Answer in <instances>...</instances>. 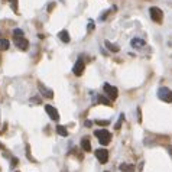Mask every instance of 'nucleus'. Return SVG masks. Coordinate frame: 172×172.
<instances>
[{
	"mask_svg": "<svg viewBox=\"0 0 172 172\" xmlns=\"http://www.w3.org/2000/svg\"><path fill=\"white\" fill-rule=\"evenodd\" d=\"M23 31L22 29H15L13 31V39H19V38H23Z\"/></svg>",
	"mask_w": 172,
	"mask_h": 172,
	"instance_id": "a211bd4d",
	"label": "nucleus"
},
{
	"mask_svg": "<svg viewBox=\"0 0 172 172\" xmlns=\"http://www.w3.org/2000/svg\"><path fill=\"white\" fill-rule=\"evenodd\" d=\"M168 152H169V155H171V158H172V146H169V148H168Z\"/></svg>",
	"mask_w": 172,
	"mask_h": 172,
	"instance_id": "a878e982",
	"label": "nucleus"
},
{
	"mask_svg": "<svg viewBox=\"0 0 172 172\" xmlns=\"http://www.w3.org/2000/svg\"><path fill=\"white\" fill-rule=\"evenodd\" d=\"M103 90H104V93H106V96L108 97L110 101L116 100L117 96H119V90H117V87H113V86H110V84H107V83L103 86Z\"/></svg>",
	"mask_w": 172,
	"mask_h": 172,
	"instance_id": "7ed1b4c3",
	"label": "nucleus"
},
{
	"mask_svg": "<svg viewBox=\"0 0 172 172\" xmlns=\"http://www.w3.org/2000/svg\"><path fill=\"white\" fill-rule=\"evenodd\" d=\"M97 100H98V103H100V104H104V106H108V107L111 106V101H110L108 98H106V97H103V96H98V97H97Z\"/></svg>",
	"mask_w": 172,
	"mask_h": 172,
	"instance_id": "f3484780",
	"label": "nucleus"
},
{
	"mask_svg": "<svg viewBox=\"0 0 172 172\" xmlns=\"http://www.w3.org/2000/svg\"><path fill=\"white\" fill-rule=\"evenodd\" d=\"M124 120V114H123V113H121L120 114V120L117 121V123H116V130H119V129H120V126H121V121Z\"/></svg>",
	"mask_w": 172,
	"mask_h": 172,
	"instance_id": "aec40b11",
	"label": "nucleus"
},
{
	"mask_svg": "<svg viewBox=\"0 0 172 172\" xmlns=\"http://www.w3.org/2000/svg\"><path fill=\"white\" fill-rule=\"evenodd\" d=\"M130 44H132V46H133L135 49H140V48H143V46L146 45V42H145L143 39H140V38H133Z\"/></svg>",
	"mask_w": 172,
	"mask_h": 172,
	"instance_id": "9d476101",
	"label": "nucleus"
},
{
	"mask_svg": "<svg viewBox=\"0 0 172 172\" xmlns=\"http://www.w3.org/2000/svg\"><path fill=\"white\" fill-rule=\"evenodd\" d=\"M94 135H96V138L98 139V142H100V145H108L110 143V140H111V133L108 132V130H106V129H98V130H94Z\"/></svg>",
	"mask_w": 172,
	"mask_h": 172,
	"instance_id": "f257e3e1",
	"label": "nucleus"
},
{
	"mask_svg": "<svg viewBox=\"0 0 172 172\" xmlns=\"http://www.w3.org/2000/svg\"><path fill=\"white\" fill-rule=\"evenodd\" d=\"M84 124H86V127H91V126L94 124V121H90V120H87L86 123H84Z\"/></svg>",
	"mask_w": 172,
	"mask_h": 172,
	"instance_id": "b1692460",
	"label": "nucleus"
},
{
	"mask_svg": "<svg viewBox=\"0 0 172 172\" xmlns=\"http://www.w3.org/2000/svg\"><path fill=\"white\" fill-rule=\"evenodd\" d=\"M149 15L152 17V20H155L156 23H161L162 19H163V12H162L159 7H156V6H152V7L149 9Z\"/></svg>",
	"mask_w": 172,
	"mask_h": 172,
	"instance_id": "20e7f679",
	"label": "nucleus"
},
{
	"mask_svg": "<svg viewBox=\"0 0 172 172\" xmlns=\"http://www.w3.org/2000/svg\"><path fill=\"white\" fill-rule=\"evenodd\" d=\"M120 171L121 172H133L135 171V166L130 165V163H121L120 165Z\"/></svg>",
	"mask_w": 172,
	"mask_h": 172,
	"instance_id": "4468645a",
	"label": "nucleus"
},
{
	"mask_svg": "<svg viewBox=\"0 0 172 172\" xmlns=\"http://www.w3.org/2000/svg\"><path fill=\"white\" fill-rule=\"evenodd\" d=\"M13 42H15V45H16L17 48L22 49V51H26L29 48V41L25 39V36L23 38H19V39H13Z\"/></svg>",
	"mask_w": 172,
	"mask_h": 172,
	"instance_id": "6e6552de",
	"label": "nucleus"
},
{
	"mask_svg": "<svg viewBox=\"0 0 172 172\" xmlns=\"http://www.w3.org/2000/svg\"><path fill=\"white\" fill-rule=\"evenodd\" d=\"M9 46H10V42H9L7 39H0V49H1V51L9 49Z\"/></svg>",
	"mask_w": 172,
	"mask_h": 172,
	"instance_id": "dca6fc26",
	"label": "nucleus"
},
{
	"mask_svg": "<svg viewBox=\"0 0 172 172\" xmlns=\"http://www.w3.org/2000/svg\"><path fill=\"white\" fill-rule=\"evenodd\" d=\"M104 45H106V46H107V48H108V49H110L111 52H119V51H120V48H119L117 45L111 44L110 41H106V42H104Z\"/></svg>",
	"mask_w": 172,
	"mask_h": 172,
	"instance_id": "2eb2a0df",
	"label": "nucleus"
},
{
	"mask_svg": "<svg viewBox=\"0 0 172 172\" xmlns=\"http://www.w3.org/2000/svg\"><path fill=\"white\" fill-rule=\"evenodd\" d=\"M17 163H19V159L17 158H12V166H16Z\"/></svg>",
	"mask_w": 172,
	"mask_h": 172,
	"instance_id": "4be33fe9",
	"label": "nucleus"
},
{
	"mask_svg": "<svg viewBox=\"0 0 172 172\" xmlns=\"http://www.w3.org/2000/svg\"><path fill=\"white\" fill-rule=\"evenodd\" d=\"M94 28H96L94 22H93V20H90V22H88V28H87V29H88V32H91V31H93Z\"/></svg>",
	"mask_w": 172,
	"mask_h": 172,
	"instance_id": "412c9836",
	"label": "nucleus"
},
{
	"mask_svg": "<svg viewBox=\"0 0 172 172\" xmlns=\"http://www.w3.org/2000/svg\"><path fill=\"white\" fill-rule=\"evenodd\" d=\"M38 87H39V93H41L44 97H46V98H52V97H54V93H52L51 88H46L42 83H38Z\"/></svg>",
	"mask_w": 172,
	"mask_h": 172,
	"instance_id": "1a4fd4ad",
	"label": "nucleus"
},
{
	"mask_svg": "<svg viewBox=\"0 0 172 172\" xmlns=\"http://www.w3.org/2000/svg\"><path fill=\"white\" fill-rule=\"evenodd\" d=\"M1 148H3V145H1V143H0V149H1Z\"/></svg>",
	"mask_w": 172,
	"mask_h": 172,
	"instance_id": "bb28decb",
	"label": "nucleus"
},
{
	"mask_svg": "<svg viewBox=\"0 0 172 172\" xmlns=\"http://www.w3.org/2000/svg\"><path fill=\"white\" fill-rule=\"evenodd\" d=\"M96 158L98 159L100 163H106L108 161V152L106 149H97L96 151Z\"/></svg>",
	"mask_w": 172,
	"mask_h": 172,
	"instance_id": "423d86ee",
	"label": "nucleus"
},
{
	"mask_svg": "<svg viewBox=\"0 0 172 172\" xmlns=\"http://www.w3.org/2000/svg\"><path fill=\"white\" fill-rule=\"evenodd\" d=\"M31 101H32V103H41V98H39V97H32Z\"/></svg>",
	"mask_w": 172,
	"mask_h": 172,
	"instance_id": "5701e85b",
	"label": "nucleus"
},
{
	"mask_svg": "<svg viewBox=\"0 0 172 172\" xmlns=\"http://www.w3.org/2000/svg\"><path fill=\"white\" fill-rule=\"evenodd\" d=\"M106 172H108V171H106Z\"/></svg>",
	"mask_w": 172,
	"mask_h": 172,
	"instance_id": "cd10ccee",
	"label": "nucleus"
},
{
	"mask_svg": "<svg viewBox=\"0 0 172 172\" xmlns=\"http://www.w3.org/2000/svg\"><path fill=\"white\" fill-rule=\"evenodd\" d=\"M54 7H55V3H52V4H49V6H48V12H51L52 9H54Z\"/></svg>",
	"mask_w": 172,
	"mask_h": 172,
	"instance_id": "393cba45",
	"label": "nucleus"
},
{
	"mask_svg": "<svg viewBox=\"0 0 172 172\" xmlns=\"http://www.w3.org/2000/svg\"><path fill=\"white\" fill-rule=\"evenodd\" d=\"M56 133H58L59 136H64V138L68 136V130L65 129V126H61V124L56 126Z\"/></svg>",
	"mask_w": 172,
	"mask_h": 172,
	"instance_id": "f8f14e48",
	"label": "nucleus"
},
{
	"mask_svg": "<svg viewBox=\"0 0 172 172\" xmlns=\"http://www.w3.org/2000/svg\"><path fill=\"white\" fill-rule=\"evenodd\" d=\"M58 36H59V39H61L64 44H68L69 42V35L67 31H61V32L58 34Z\"/></svg>",
	"mask_w": 172,
	"mask_h": 172,
	"instance_id": "ddd939ff",
	"label": "nucleus"
},
{
	"mask_svg": "<svg viewBox=\"0 0 172 172\" xmlns=\"http://www.w3.org/2000/svg\"><path fill=\"white\" fill-rule=\"evenodd\" d=\"M84 68H86V64H84V61H83V56H80V58L77 59V62L74 64V67H72V72H74V75L81 77V75H83V72H84Z\"/></svg>",
	"mask_w": 172,
	"mask_h": 172,
	"instance_id": "39448f33",
	"label": "nucleus"
},
{
	"mask_svg": "<svg viewBox=\"0 0 172 172\" xmlns=\"http://www.w3.org/2000/svg\"><path fill=\"white\" fill-rule=\"evenodd\" d=\"M16 172H19V171H16Z\"/></svg>",
	"mask_w": 172,
	"mask_h": 172,
	"instance_id": "c85d7f7f",
	"label": "nucleus"
},
{
	"mask_svg": "<svg viewBox=\"0 0 172 172\" xmlns=\"http://www.w3.org/2000/svg\"><path fill=\"white\" fill-rule=\"evenodd\" d=\"M45 111L48 113V116L51 117L52 120H59V113H58V110H56L55 107L46 104V106H45Z\"/></svg>",
	"mask_w": 172,
	"mask_h": 172,
	"instance_id": "0eeeda50",
	"label": "nucleus"
},
{
	"mask_svg": "<svg viewBox=\"0 0 172 172\" xmlns=\"http://www.w3.org/2000/svg\"><path fill=\"white\" fill-rule=\"evenodd\" d=\"M81 148H83V151H86V152H91V142H90V138H83L81 139Z\"/></svg>",
	"mask_w": 172,
	"mask_h": 172,
	"instance_id": "9b49d317",
	"label": "nucleus"
},
{
	"mask_svg": "<svg viewBox=\"0 0 172 172\" xmlns=\"http://www.w3.org/2000/svg\"><path fill=\"white\" fill-rule=\"evenodd\" d=\"M158 97L165 103H172V91L168 87H161L158 90Z\"/></svg>",
	"mask_w": 172,
	"mask_h": 172,
	"instance_id": "f03ea898",
	"label": "nucleus"
},
{
	"mask_svg": "<svg viewBox=\"0 0 172 172\" xmlns=\"http://www.w3.org/2000/svg\"><path fill=\"white\" fill-rule=\"evenodd\" d=\"M94 123H96V124H98V126H108V123H110V121L108 120H94Z\"/></svg>",
	"mask_w": 172,
	"mask_h": 172,
	"instance_id": "6ab92c4d",
	"label": "nucleus"
}]
</instances>
